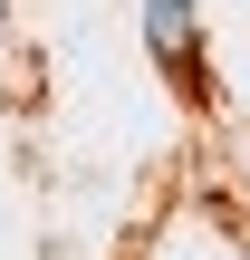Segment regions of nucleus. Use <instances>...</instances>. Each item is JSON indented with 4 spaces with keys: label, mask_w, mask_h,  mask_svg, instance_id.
<instances>
[{
    "label": "nucleus",
    "mask_w": 250,
    "mask_h": 260,
    "mask_svg": "<svg viewBox=\"0 0 250 260\" xmlns=\"http://www.w3.org/2000/svg\"><path fill=\"white\" fill-rule=\"evenodd\" d=\"M145 29H154V58L193 77V0H145Z\"/></svg>",
    "instance_id": "obj_1"
}]
</instances>
